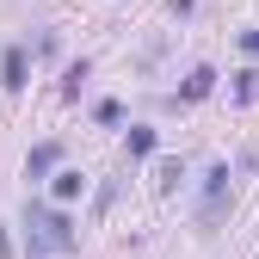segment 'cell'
Returning a JSON list of instances; mask_svg holds the SVG:
<instances>
[{"instance_id": "cell-1", "label": "cell", "mask_w": 259, "mask_h": 259, "mask_svg": "<svg viewBox=\"0 0 259 259\" xmlns=\"http://www.w3.org/2000/svg\"><path fill=\"white\" fill-rule=\"evenodd\" d=\"M56 253H74V222L31 198L25 204V259H56Z\"/></svg>"}, {"instance_id": "cell-2", "label": "cell", "mask_w": 259, "mask_h": 259, "mask_svg": "<svg viewBox=\"0 0 259 259\" xmlns=\"http://www.w3.org/2000/svg\"><path fill=\"white\" fill-rule=\"evenodd\" d=\"M25 80H31V56H25V44H7V56H0V87L25 93Z\"/></svg>"}, {"instance_id": "cell-3", "label": "cell", "mask_w": 259, "mask_h": 259, "mask_svg": "<svg viewBox=\"0 0 259 259\" xmlns=\"http://www.w3.org/2000/svg\"><path fill=\"white\" fill-rule=\"evenodd\" d=\"M56 167H62V142H37L25 154V179H50Z\"/></svg>"}, {"instance_id": "cell-4", "label": "cell", "mask_w": 259, "mask_h": 259, "mask_svg": "<svg viewBox=\"0 0 259 259\" xmlns=\"http://www.w3.org/2000/svg\"><path fill=\"white\" fill-rule=\"evenodd\" d=\"M210 93H216V68H191L185 87H179V99H185V105H198V99H210Z\"/></svg>"}, {"instance_id": "cell-5", "label": "cell", "mask_w": 259, "mask_h": 259, "mask_svg": "<svg viewBox=\"0 0 259 259\" xmlns=\"http://www.w3.org/2000/svg\"><path fill=\"white\" fill-rule=\"evenodd\" d=\"M154 142H160L154 130H148V123H136V130H130V160H142V154H154Z\"/></svg>"}, {"instance_id": "cell-6", "label": "cell", "mask_w": 259, "mask_h": 259, "mask_svg": "<svg viewBox=\"0 0 259 259\" xmlns=\"http://www.w3.org/2000/svg\"><path fill=\"white\" fill-rule=\"evenodd\" d=\"M80 191H87V179H80V173H56V204L80 198Z\"/></svg>"}, {"instance_id": "cell-7", "label": "cell", "mask_w": 259, "mask_h": 259, "mask_svg": "<svg viewBox=\"0 0 259 259\" xmlns=\"http://www.w3.org/2000/svg\"><path fill=\"white\" fill-rule=\"evenodd\" d=\"M87 74H93L87 62H74V68H68V80H62V99H80V87H87Z\"/></svg>"}, {"instance_id": "cell-8", "label": "cell", "mask_w": 259, "mask_h": 259, "mask_svg": "<svg viewBox=\"0 0 259 259\" xmlns=\"http://www.w3.org/2000/svg\"><path fill=\"white\" fill-rule=\"evenodd\" d=\"M235 93H241V99H259V74L241 68V74H235Z\"/></svg>"}, {"instance_id": "cell-9", "label": "cell", "mask_w": 259, "mask_h": 259, "mask_svg": "<svg viewBox=\"0 0 259 259\" xmlns=\"http://www.w3.org/2000/svg\"><path fill=\"white\" fill-rule=\"evenodd\" d=\"M179 179H185V160H160V185H167V191H173Z\"/></svg>"}, {"instance_id": "cell-10", "label": "cell", "mask_w": 259, "mask_h": 259, "mask_svg": "<svg viewBox=\"0 0 259 259\" xmlns=\"http://www.w3.org/2000/svg\"><path fill=\"white\" fill-rule=\"evenodd\" d=\"M93 117H99V123H123V105H117V99H99V111H93Z\"/></svg>"}, {"instance_id": "cell-11", "label": "cell", "mask_w": 259, "mask_h": 259, "mask_svg": "<svg viewBox=\"0 0 259 259\" xmlns=\"http://www.w3.org/2000/svg\"><path fill=\"white\" fill-rule=\"evenodd\" d=\"M241 50H247V56H259V25H253V31H241Z\"/></svg>"}]
</instances>
